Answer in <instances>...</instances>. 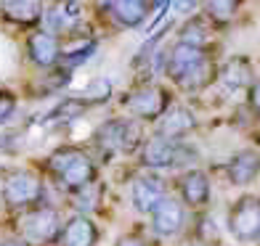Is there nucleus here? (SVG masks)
Listing matches in <instances>:
<instances>
[{
	"mask_svg": "<svg viewBox=\"0 0 260 246\" xmlns=\"http://www.w3.org/2000/svg\"><path fill=\"white\" fill-rule=\"evenodd\" d=\"M183 220H186L183 204L173 196H165L154 207V212H151V228H154L159 236L170 238V236H175V233H181Z\"/></svg>",
	"mask_w": 260,
	"mask_h": 246,
	"instance_id": "nucleus-12",
	"label": "nucleus"
},
{
	"mask_svg": "<svg viewBox=\"0 0 260 246\" xmlns=\"http://www.w3.org/2000/svg\"><path fill=\"white\" fill-rule=\"evenodd\" d=\"M43 3L45 0H0V16L19 29H35L45 16Z\"/></svg>",
	"mask_w": 260,
	"mask_h": 246,
	"instance_id": "nucleus-10",
	"label": "nucleus"
},
{
	"mask_svg": "<svg viewBox=\"0 0 260 246\" xmlns=\"http://www.w3.org/2000/svg\"><path fill=\"white\" fill-rule=\"evenodd\" d=\"M186 159H194V151L183 146L181 140L165 138V135H151L144 146H141V164L146 170H170L181 167Z\"/></svg>",
	"mask_w": 260,
	"mask_h": 246,
	"instance_id": "nucleus-4",
	"label": "nucleus"
},
{
	"mask_svg": "<svg viewBox=\"0 0 260 246\" xmlns=\"http://www.w3.org/2000/svg\"><path fill=\"white\" fill-rule=\"evenodd\" d=\"M122 106L130 111V116L141 122H157L173 106V96L168 88L157 85V82H141L122 96Z\"/></svg>",
	"mask_w": 260,
	"mask_h": 246,
	"instance_id": "nucleus-3",
	"label": "nucleus"
},
{
	"mask_svg": "<svg viewBox=\"0 0 260 246\" xmlns=\"http://www.w3.org/2000/svg\"><path fill=\"white\" fill-rule=\"evenodd\" d=\"M197 130V116L191 109L186 106H170L159 119H157V135L165 138H173V140H181L188 133Z\"/></svg>",
	"mask_w": 260,
	"mask_h": 246,
	"instance_id": "nucleus-15",
	"label": "nucleus"
},
{
	"mask_svg": "<svg viewBox=\"0 0 260 246\" xmlns=\"http://www.w3.org/2000/svg\"><path fill=\"white\" fill-rule=\"evenodd\" d=\"M43 198V180L29 170H14L3 180V201L11 209L38 207Z\"/></svg>",
	"mask_w": 260,
	"mask_h": 246,
	"instance_id": "nucleus-6",
	"label": "nucleus"
},
{
	"mask_svg": "<svg viewBox=\"0 0 260 246\" xmlns=\"http://www.w3.org/2000/svg\"><path fill=\"white\" fill-rule=\"evenodd\" d=\"M229 230L236 241L260 238V198L242 196L229 212Z\"/></svg>",
	"mask_w": 260,
	"mask_h": 246,
	"instance_id": "nucleus-8",
	"label": "nucleus"
},
{
	"mask_svg": "<svg viewBox=\"0 0 260 246\" xmlns=\"http://www.w3.org/2000/svg\"><path fill=\"white\" fill-rule=\"evenodd\" d=\"M218 79L220 85L226 88L229 93H236V90H244L252 85V64L247 61L244 56H231L226 64L218 69Z\"/></svg>",
	"mask_w": 260,
	"mask_h": 246,
	"instance_id": "nucleus-18",
	"label": "nucleus"
},
{
	"mask_svg": "<svg viewBox=\"0 0 260 246\" xmlns=\"http://www.w3.org/2000/svg\"><path fill=\"white\" fill-rule=\"evenodd\" d=\"M16 111V96L8 90H0V125L8 122Z\"/></svg>",
	"mask_w": 260,
	"mask_h": 246,
	"instance_id": "nucleus-25",
	"label": "nucleus"
},
{
	"mask_svg": "<svg viewBox=\"0 0 260 246\" xmlns=\"http://www.w3.org/2000/svg\"><path fill=\"white\" fill-rule=\"evenodd\" d=\"M99 151L104 154V159H112L114 154H133V151L141 146V119H130V116H112L106 119L96 135Z\"/></svg>",
	"mask_w": 260,
	"mask_h": 246,
	"instance_id": "nucleus-2",
	"label": "nucleus"
},
{
	"mask_svg": "<svg viewBox=\"0 0 260 246\" xmlns=\"http://www.w3.org/2000/svg\"><path fill=\"white\" fill-rule=\"evenodd\" d=\"M58 246H96L99 243V228L93 225L88 215H75L64 222L58 233Z\"/></svg>",
	"mask_w": 260,
	"mask_h": 246,
	"instance_id": "nucleus-14",
	"label": "nucleus"
},
{
	"mask_svg": "<svg viewBox=\"0 0 260 246\" xmlns=\"http://www.w3.org/2000/svg\"><path fill=\"white\" fill-rule=\"evenodd\" d=\"M48 170L56 178L58 188H64L69 193L85 188V185L93 183L96 175H99L93 159L85 154V151H80L75 146H61L58 148L56 154L48 159Z\"/></svg>",
	"mask_w": 260,
	"mask_h": 246,
	"instance_id": "nucleus-1",
	"label": "nucleus"
},
{
	"mask_svg": "<svg viewBox=\"0 0 260 246\" xmlns=\"http://www.w3.org/2000/svg\"><path fill=\"white\" fill-rule=\"evenodd\" d=\"M96 51H99V40H96V37L72 34V37H64V40H61V58H58V64L75 72V69L85 64Z\"/></svg>",
	"mask_w": 260,
	"mask_h": 246,
	"instance_id": "nucleus-17",
	"label": "nucleus"
},
{
	"mask_svg": "<svg viewBox=\"0 0 260 246\" xmlns=\"http://www.w3.org/2000/svg\"><path fill=\"white\" fill-rule=\"evenodd\" d=\"M0 246H32V243H27L24 238H6Z\"/></svg>",
	"mask_w": 260,
	"mask_h": 246,
	"instance_id": "nucleus-31",
	"label": "nucleus"
},
{
	"mask_svg": "<svg viewBox=\"0 0 260 246\" xmlns=\"http://www.w3.org/2000/svg\"><path fill=\"white\" fill-rule=\"evenodd\" d=\"M85 106H101V103H106L112 98V82L106 79V77H96V79H90L85 90L77 96Z\"/></svg>",
	"mask_w": 260,
	"mask_h": 246,
	"instance_id": "nucleus-22",
	"label": "nucleus"
},
{
	"mask_svg": "<svg viewBox=\"0 0 260 246\" xmlns=\"http://www.w3.org/2000/svg\"><path fill=\"white\" fill-rule=\"evenodd\" d=\"M114 246H146V241L138 236V233H127V236H122L120 241H117Z\"/></svg>",
	"mask_w": 260,
	"mask_h": 246,
	"instance_id": "nucleus-28",
	"label": "nucleus"
},
{
	"mask_svg": "<svg viewBox=\"0 0 260 246\" xmlns=\"http://www.w3.org/2000/svg\"><path fill=\"white\" fill-rule=\"evenodd\" d=\"M205 6H207V19L223 27V24H229V21L236 16L242 0H207Z\"/></svg>",
	"mask_w": 260,
	"mask_h": 246,
	"instance_id": "nucleus-23",
	"label": "nucleus"
},
{
	"mask_svg": "<svg viewBox=\"0 0 260 246\" xmlns=\"http://www.w3.org/2000/svg\"><path fill=\"white\" fill-rule=\"evenodd\" d=\"M130 196H133V207L141 215H151L154 207L165 198V183L157 178V175H138L133 180V188H130Z\"/></svg>",
	"mask_w": 260,
	"mask_h": 246,
	"instance_id": "nucleus-13",
	"label": "nucleus"
},
{
	"mask_svg": "<svg viewBox=\"0 0 260 246\" xmlns=\"http://www.w3.org/2000/svg\"><path fill=\"white\" fill-rule=\"evenodd\" d=\"M260 172V154L257 151H242L229 161V180L234 185H250Z\"/></svg>",
	"mask_w": 260,
	"mask_h": 246,
	"instance_id": "nucleus-20",
	"label": "nucleus"
},
{
	"mask_svg": "<svg viewBox=\"0 0 260 246\" xmlns=\"http://www.w3.org/2000/svg\"><path fill=\"white\" fill-rule=\"evenodd\" d=\"M27 56L38 69H51L61 58V40L48 29H32L27 37Z\"/></svg>",
	"mask_w": 260,
	"mask_h": 246,
	"instance_id": "nucleus-9",
	"label": "nucleus"
},
{
	"mask_svg": "<svg viewBox=\"0 0 260 246\" xmlns=\"http://www.w3.org/2000/svg\"><path fill=\"white\" fill-rule=\"evenodd\" d=\"M77 193V209H80V212H93V209H96L99 207V183L96 180H93V183H88L85 185V188H80V191H75Z\"/></svg>",
	"mask_w": 260,
	"mask_h": 246,
	"instance_id": "nucleus-24",
	"label": "nucleus"
},
{
	"mask_svg": "<svg viewBox=\"0 0 260 246\" xmlns=\"http://www.w3.org/2000/svg\"><path fill=\"white\" fill-rule=\"evenodd\" d=\"M61 233V215L53 207H29L21 217V238L32 246H48L58 241Z\"/></svg>",
	"mask_w": 260,
	"mask_h": 246,
	"instance_id": "nucleus-5",
	"label": "nucleus"
},
{
	"mask_svg": "<svg viewBox=\"0 0 260 246\" xmlns=\"http://www.w3.org/2000/svg\"><path fill=\"white\" fill-rule=\"evenodd\" d=\"M178 40L188 43V45H197V48H207L210 43V27H207V19L202 16H191L186 24L178 29Z\"/></svg>",
	"mask_w": 260,
	"mask_h": 246,
	"instance_id": "nucleus-21",
	"label": "nucleus"
},
{
	"mask_svg": "<svg viewBox=\"0 0 260 246\" xmlns=\"http://www.w3.org/2000/svg\"><path fill=\"white\" fill-rule=\"evenodd\" d=\"M151 14V8L146 0H114V6L106 11V16L120 29H136L146 21V16Z\"/></svg>",
	"mask_w": 260,
	"mask_h": 246,
	"instance_id": "nucleus-16",
	"label": "nucleus"
},
{
	"mask_svg": "<svg viewBox=\"0 0 260 246\" xmlns=\"http://www.w3.org/2000/svg\"><path fill=\"white\" fill-rule=\"evenodd\" d=\"M82 19H85V8H82L80 0H53V3L45 8V29L53 32L58 40L80 34Z\"/></svg>",
	"mask_w": 260,
	"mask_h": 246,
	"instance_id": "nucleus-7",
	"label": "nucleus"
},
{
	"mask_svg": "<svg viewBox=\"0 0 260 246\" xmlns=\"http://www.w3.org/2000/svg\"><path fill=\"white\" fill-rule=\"evenodd\" d=\"M250 106L255 109V114L260 116V79H255L250 85Z\"/></svg>",
	"mask_w": 260,
	"mask_h": 246,
	"instance_id": "nucleus-26",
	"label": "nucleus"
},
{
	"mask_svg": "<svg viewBox=\"0 0 260 246\" xmlns=\"http://www.w3.org/2000/svg\"><path fill=\"white\" fill-rule=\"evenodd\" d=\"M146 3H149V8H151V11H159L162 6H170L173 0H146Z\"/></svg>",
	"mask_w": 260,
	"mask_h": 246,
	"instance_id": "nucleus-32",
	"label": "nucleus"
},
{
	"mask_svg": "<svg viewBox=\"0 0 260 246\" xmlns=\"http://www.w3.org/2000/svg\"><path fill=\"white\" fill-rule=\"evenodd\" d=\"M178 188H181V196H183V204L194 207V209L205 207L207 198H210V180L202 170H188L181 178Z\"/></svg>",
	"mask_w": 260,
	"mask_h": 246,
	"instance_id": "nucleus-19",
	"label": "nucleus"
},
{
	"mask_svg": "<svg viewBox=\"0 0 260 246\" xmlns=\"http://www.w3.org/2000/svg\"><path fill=\"white\" fill-rule=\"evenodd\" d=\"M14 151V135H0V154Z\"/></svg>",
	"mask_w": 260,
	"mask_h": 246,
	"instance_id": "nucleus-29",
	"label": "nucleus"
},
{
	"mask_svg": "<svg viewBox=\"0 0 260 246\" xmlns=\"http://www.w3.org/2000/svg\"><path fill=\"white\" fill-rule=\"evenodd\" d=\"M207 58L205 48H197V45L188 43H175L168 51V58H165V77H170L173 82H178L183 74H188L194 66H199Z\"/></svg>",
	"mask_w": 260,
	"mask_h": 246,
	"instance_id": "nucleus-11",
	"label": "nucleus"
},
{
	"mask_svg": "<svg viewBox=\"0 0 260 246\" xmlns=\"http://www.w3.org/2000/svg\"><path fill=\"white\" fill-rule=\"evenodd\" d=\"M90 3H93V8H96L99 14H106V11L114 6V0H90Z\"/></svg>",
	"mask_w": 260,
	"mask_h": 246,
	"instance_id": "nucleus-30",
	"label": "nucleus"
},
{
	"mask_svg": "<svg viewBox=\"0 0 260 246\" xmlns=\"http://www.w3.org/2000/svg\"><path fill=\"white\" fill-rule=\"evenodd\" d=\"M197 6H199V0H173V8L178 14H191Z\"/></svg>",
	"mask_w": 260,
	"mask_h": 246,
	"instance_id": "nucleus-27",
	"label": "nucleus"
}]
</instances>
